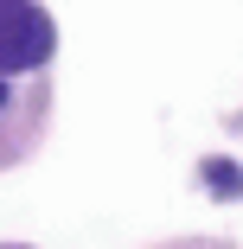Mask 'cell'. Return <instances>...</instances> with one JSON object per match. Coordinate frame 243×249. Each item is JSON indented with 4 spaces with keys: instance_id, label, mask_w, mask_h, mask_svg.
Segmentation results:
<instances>
[{
    "instance_id": "obj_1",
    "label": "cell",
    "mask_w": 243,
    "mask_h": 249,
    "mask_svg": "<svg viewBox=\"0 0 243 249\" xmlns=\"http://www.w3.org/2000/svg\"><path fill=\"white\" fill-rule=\"evenodd\" d=\"M52 58V19L32 0H0V77Z\"/></svg>"
},
{
    "instance_id": "obj_2",
    "label": "cell",
    "mask_w": 243,
    "mask_h": 249,
    "mask_svg": "<svg viewBox=\"0 0 243 249\" xmlns=\"http://www.w3.org/2000/svg\"><path fill=\"white\" fill-rule=\"evenodd\" d=\"M205 179H211L218 192H243V173H237L230 160H205Z\"/></svg>"
},
{
    "instance_id": "obj_3",
    "label": "cell",
    "mask_w": 243,
    "mask_h": 249,
    "mask_svg": "<svg viewBox=\"0 0 243 249\" xmlns=\"http://www.w3.org/2000/svg\"><path fill=\"white\" fill-rule=\"evenodd\" d=\"M0 103H7V83H0Z\"/></svg>"
}]
</instances>
